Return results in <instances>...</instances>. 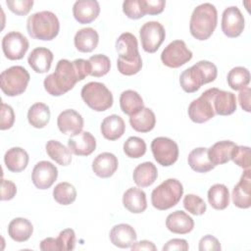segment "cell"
Masks as SVG:
<instances>
[{"label":"cell","instance_id":"cell-1","mask_svg":"<svg viewBox=\"0 0 251 251\" xmlns=\"http://www.w3.org/2000/svg\"><path fill=\"white\" fill-rule=\"evenodd\" d=\"M90 75V65L88 60L75 59L70 62L61 59L55 72L47 75L43 81L45 90L52 96H61L70 91L77 81L83 80Z\"/></svg>","mask_w":251,"mask_h":251},{"label":"cell","instance_id":"cell-2","mask_svg":"<svg viewBox=\"0 0 251 251\" xmlns=\"http://www.w3.org/2000/svg\"><path fill=\"white\" fill-rule=\"evenodd\" d=\"M116 50L119 55L118 71L125 75H133L142 68V60L138 52L136 37L130 32L122 33L116 41Z\"/></svg>","mask_w":251,"mask_h":251},{"label":"cell","instance_id":"cell-3","mask_svg":"<svg viewBox=\"0 0 251 251\" xmlns=\"http://www.w3.org/2000/svg\"><path fill=\"white\" fill-rule=\"evenodd\" d=\"M217 75L218 70L216 65L212 62L202 60L180 74L179 83L183 91L193 93L203 84L214 81Z\"/></svg>","mask_w":251,"mask_h":251},{"label":"cell","instance_id":"cell-4","mask_svg":"<svg viewBox=\"0 0 251 251\" xmlns=\"http://www.w3.org/2000/svg\"><path fill=\"white\" fill-rule=\"evenodd\" d=\"M217 24L218 12L216 7L211 3H203L192 12L189 30L195 39L206 40L213 34Z\"/></svg>","mask_w":251,"mask_h":251},{"label":"cell","instance_id":"cell-5","mask_svg":"<svg viewBox=\"0 0 251 251\" xmlns=\"http://www.w3.org/2000/svg\"><path fill=\"white\" fill-rule=\"evenodd\" d=\"M26 29L31 38L49 41L58 35L60 23L54 13L41 11L27 18Z\"/></svg>","mask_w":251,"mask_h":251},{"label":"cell","instance_id":"cell-6","mask_svg":"<svg viewBox=\"0 0 251 251\" xmlns=\"http://www.w3.org/2000/svg\"><path fill=\"white\" fill-rule=\"evenodd\" d=\"M183 194L181 182L176 178H168L158 185L151 193V202L154 208L165 211L176 206Z\"/></svg>","mask_w":251,"mask_h":251},{"label":"cell","instance_id":"cell-7","mask_svg":"<svg viewBox=\"0 0 251 251\" xmlns=\"http://www.w3.org/2000/svg\"><path fill=\"white\" fill-rule=\"evenodd\" d=\"M80 95L84 103L96 112L108 110L113 105V94L104 83L91 81L83 85Z\"/></svg>","mask_w":251,"mask_h":251},{"label":"cell","instance_id":"cell-8","mask_svg":"<svg viewBox=\"0 0 251 251\" xmlns=\"http://www.w3.org/2000/svg\"><path fill=\"white\" fill-rule=\"evenodd\" d=\"M30 75L22 66H13L0 75V87L10 97L23 94L28 84Z\"/></svg>","mask_w":251,"mask_h":251},{"label":"cell","instance_id":"cell-9","mask_svg":"<svg viewBox=\"0 0 251 251\" xmlns=\"http://www.w3.org/2000/svg\"><path fill=\"white\" fill-rule=\"evenodd\" d=\"M151 150L156 162L164 167L172 166L178 158V146L169 137L154 138L151 142Z\"/></svg>","mask_w":251,"mask_h":251},{"label":"cell","instance_id":"cell-10","mask_svg":"<svg viewBox=\"0 0 251 251\" xmlns=\"http://www.w3.org/2000/svg\"><path fill=\"white\" fill-rule=\"evenodd\" d=\"M141 46L147 53H155L166 37L164 26L159 22H147L139 30Z\"/></svg>","mask_w":251,"mask_h":251},{"label":"cell","instance_id":"cell-11","mask_svg":"<svg viewBox=\"0 0 251 251\" xmlns=\"http://www.w3.org/2000/svg\"><path fill=\"white\" fill-rule=\"evenodd\" d=\"M192 59V52L182 40L171 42L161 54L162 63L169 68H179Z\"/></svg>","mask_w":251,"mask_h":251},{"label":"cell","instance_id":"cell-12","mask_svg":"<svg viewBox=\"0 0 251 251\" xmlns=\"http://www.w3.org/2000/svg\"><path fill=\"white\" fill-rule=\"evenodd\" d=\"M29 43L27 38L18 31L8 32L2 39V50L9 60H21L25 55Z\"/></svg>","mask_w":251,"mask_h":251},{"label":"cell","instance_id":"cell-13","mask_svg":"<svg viewBox=\"0 0 251 251\" xmlns=\"http://www.w3.org/2000/svg\"><path fill=\"white\" fill-rule=\"evenodd\" d=\"M187 112L190 120L196 124H203L214 118L216 114L213 108L209 89L205 90L200 97L189 104Z\"/></svg>","mask_w":251,"mask_h":251},{"label":"cell","instance_id":"cell-14","mask_svg":"<svg viewBox=\"0 0 251 251\" xmlns=\"http://www.w3.org/2000/svg\"><path fill=\"white\" fill-rule=\"evenodd\" d=\"M221 25L226 36L235 38L239 36L244 29V17L236 6L227 7L223 12Z\"/></svg>","mask_w":251,"mask_h":251},{"label":"cell","instance_id":"cell-15","mask_svg":"<svg viewBox=\"0 0 251 251\" xmlns=\"http://www.w3.org/2000/svg\"><path fill=\"white\" fill-rule=\"evenodd\" d=\"M58 177V169L48 161L38 162L31 174V179L34 186L38 189H48L53 185Z\"/></svg>","mask_w":251,"mask_h":251},{"label":"cell","instance_id":"cell-16","mask_svg":"<svg viewBox=\"0 0 251 251\" xmlns=\"http://www.w3.org/2000/svg\"><path fill=\"white\" fill-rule=\"evenodd\" d=\"M213 108L216 115L228 116L235 112L237 107L236 97L232 92L213 87L209 88Z\"/></svg>","mask_w":251,"mask_h":251},{"label":"cell","instance_id":"cell-17","mask_svg":"<svg viewBox=\"0 0 251 251\" xmlns=\"http://www.w3.org/2000/svg\"><path fill=\"white\" fill-rule=\"evenodd\" d=\"M83 118L81 115L73 109H67L60 113L57 118V126L59 130L70 136H75L82 131Z\"/></svg>","mask_w":251,"mask_h":251},{"label":"cell","instance_id":"cell-18","mask_svg":"<svg viewBox=\"0 0 251 251\" xmlns=\"http://www.w3.org/2000/svg\"><path fill=\"white\" fill-rule=\"evenodd\" d=\"M232 202L240 209H248L251 206V171L246 169L239 181L232 189Z\"/></svg>","mask_w":251,"mask_h":251},{"label":"cell","instance_id":"cell-19","mask_svg":"<svg viewBox=\"0 0 251 251\" xmlns=\"http://www.w3.org/2000/svg\"><path fill=\"white\" fill-rule=\"evenodd\" d=\"M100 13V6L96 0H78L73 6V15L79 24H90Z\"/></svg>","mask_w":251,"mask_h":251},{"label":"cell","instance_id":"cell-20","mask_svg":"<svg viewBox=\"0 0 251 251\" xmlns=\"http://www.w3.org/2000/svg\"><path fill=\"white\" fill-rule=\"evenodd\" d=\"M68 148L76 156H88L96 148V140L89 131H81L69 138Z\"/></svg>","mask_w":251,"mask_h":251},{"label":"cell","instance_id":"cell-21","mask_svg":"<svg viewBox=\"0 0 251 251\" xmlns=\"http://www.w3.org/2000/svg\"><path fill=\"white\" fill-rule=\"evenodd\" d=\"M137 235L134 228L127 224H119L110 231L111 242L119 248H129L136 241Z\"/></svg>","mask_w":251,"mask_h":251},{"label":"cell","instance_id":"cell-22","mask_svg":"<svg viewBox=\"0 0 251 251\" xmlns=\"http://www.w3.org/2000/svg\"><path fill=\"white\" fill-rule=\"evenodd\" d=\"M166 226L173 233L186 234L193 229L194 221L185 212L177 210L167 217Z\"/></svg>","mask_w":251,"mask_h":251},{"label":"cell","instance_id":"cell-23","mask_svg":"<svg viewBox=\"0 0 251 251\" xmlns=\"http://www.w3.org/2000/svg\"><path fill=\"white\" fill-rule=\"evenodd\" d=\"M118 165V158L113 153L103 152L93 160L92 171L97 176L107 178L115 174Z\"/></svg>","mask_w":251,"mask_h":251},{"label":"cell","instance_id":"cell-24","mask_svg":"<svg viewBox=\"0 0 251 251\" xmlns=\"http://www.w3.org/2000/svg\"><path fill=\"white\" fill-rule=\"evenodd\" d=\"M53 57V53L48 48L37 47L28 55L27 63L35 73L44 74L50 70Z\"/></svg>","mask_w":251,"mask_h":251},{"label":"cell","instance_id":"cell-25","mask_svg":"<svg viewBox=\"0 0 251 251\" xmlns=\"http://www.w3.org/2000/svg\"><path fill=\"white\" fill-rule=\"evenodd\" d=\"M123 204L130 213H143L147 208L146 194L140 188L130 187L123 195Z\"/></svg>","mask_w":251,"mask_h":251},{"label":"cell","instance_id":"cell-26","mask_svg":"<svg viewBox=\"0 0 251 251\" xmlns=\"http://www.w3.org/2000/svg\"><path fill=\"white\" fill-rule=\"evenodd\" d=\"M236 144L230 140H223L216 142L208 149V157L211 163L216 167L227 163Z\"/></svg>","mask_w":251,"mask_h":251},{"label":"cell","instance_id":"cell-27","mask_svg":"<svg viewBox=\"0 0 251 251\" xmlns=\"http://www.w3.org/2000/svg\"><path fill=\"white\" fill-rule=\"evenodd\" d=\"M75 48L82 53L92 52L98 45L99 35L92 27H84L76 31L74 38Z\"/></svg>","mask_w":251,"mask_h":251},{"label":"cell","instance_id":"cell-28","mask_svg":"<svg viewBox=\"0 0 251 251\" xmlns=\"http://www.w3.org/2000/svg\"><path fill=\"white\" fill-rule=\"evenodd\" d=\"M100 129L104 138L113 141L123 136L126 130V125L123 118L118 115H111L102 121Z\"/></svg>","mask_w":251,"mask_h":251},{"label":"cell","instance_id":"cell-29","mask_svg":"<svg viewBox=\"0 0 251 251\" xmlns=\"http://www.w3.org/2000/svg\"><path fill=\"white\" fill-rule=\"evenodd\" d=\"M28 154L21 147H13L9 149L4 156L6 168L12 173L23 172L28 164Z\"/></svg>","mask_w":251,"mask_h":251},{"label":"cell","instance_id":"cell-30","mask_svg":"<svg viewBox=\"0 0 251 251\" xmlns=\"http://www.w3.org/2000/svg\"><path fill=\"white\" fill-rule=\"evenodd\" d=\"M158 176L156 166L151 162L139 164L132 174V178L135 184L139 187H147L152 185Z\"/></svg>","mask_w":251,"mask_h":251},{"label":"cell","instance_id":"cell-31","mask_svg":"<svg viewBox=\"0 0 251 251\" xmlns=\"http://www.w3.org/2000/svg\"><path fill=\"white\" fill-rule=\"evenodd\" d=\"M33 232L32 224L25 218H16L8 226L9 236L17 242H25L29 239Z\"/></svg>","mask_w":251,"mask_h":251},{"label":"cell","instance_id":"cell-32","mask_svg":"<svg viewBox=\"0 0 251 251\" xmlns=\"http://www.w3.org/2000/svg\"><path fill=\"white\" fill-rule=\"evenodd\" d=\"M129 124L138 132H148L154 128L156 117L151 109L143 107L138 113L129 117Z\"/></svg>","mask_w":251,"mask_h":251},{"label":"cell","instance_id":"cell-33","mask_svg":"<svg viewBox=\"0 0 251 251\" xmlns=\"http://www.w3.org/2000/svg\"><path fill=\"white\" fill-rule=\"evenodd\" d=\"M187 161L190 168L196 173H208L215 168V166L209 160L208 149L205 147L193 149L188 154Z\"/></svg>","mask_w":251,"mask_h":251},{"label":"cell","instance_id":"cell-34","mask_svg":"<svg viewBox=\"0 0 251 251\" xmlns=\"http://www.w3.org/2000/svg\"><path fill=\"white\" fill-rule=\"evenodd\" d=\"M120 107L123 113L130 117L138 113L144 107L143 99L136 91L127 89L122 92L120 96Z\"/></svg>","mask_w":251,"mask_h":251},{"label":"cell","instance_id":"cell-35","mask_svg":"<svg viewBox=\"0 0 251 251\" xmlns=\"http://www.w3.org/2000/svg\"><path fill=\"white\" fill-rule=\"evenodd\" d=\"M209 204L216 210H224L229 204L228 188L223 183H216L208 190Z\"/></svg>","mask_w":251,"mask_h":251},{"label":"cell","instance_id":"cell-36","mask_svg":"<svg viewBox=\"0 0 251 251\" xmlns=\"http://www.w3.org/2000/svg\"><path fill=\"white\" fill-rule=\"evenodd\" d=\"M47 155L61 166H69L72 162L71 150L57 140H49L46 143Z\"/></svg>","mask_w":251,"mask_h":251},{"label":"cell","instance_id":"cell-37","mask_svg":"<svg viewBox=\"0 0 251 251\" xmlns=\"http://www.w3.org/2000/svg\"><path fill=\"white\" fill-rule=\"evenodd\" d=\"M27 121L35 128H43L50 121L49 107L44 103L33 104L27 112Z\"/></svg>","mask_w":251,"mask_h":251},{"label":"cell","instance_id":"cell-38","mask_svg":"<svg viewBox=\"0 0 251 251\" xmlns=\"http://www.w3.org/2000/svg\"><path fill=\"white\" fill-rule=\"evenodd\" d=\"M227 84L233 90H241L250 82V73L244 67L232 68L227 74Z\"/></svg>","mask_w":251,"mask_h":251},{"label":"cell","instance_id":"cell-39","mask_svg":"<svg viewBox=\"0 0 251 251\" xmlns=\"http://www.w3.org/2000/svg\"><path fill=\"white\" fill-rule=\"evenodd\" d=\"M53 198L61 205H70L76 198L75 186L69 182H60L53 189Z\"/></svg>","mask_w":251,"mask_h":251},{"label":"cell","instance_id":"cell-40","mask_svg":"<svg viewBox=\"0 0 251 251\" xmlns=\"http://www.w3.org/2000/svg\"><path fill=\"white\" fill-rule=\"evenodd\" d=\"M90 65V75L100 77L107 75L111 68L110 59L103 54H96L88 59Z\"/></svg>","mask_w":251,"mask_h":251},{"label":"cell","instance_id":"cell-41","mask_svg":"<svg viewBox=\"0 0 251 251\" xmlns=\"http://www.w3.org/2000/svg\"><path fill=\"white\" fill-rule=\"evenodd\" d=\"M124 152L129 158L138 159L145 154L146 143L140 137L130 136L124 143Z\"/></svg>","mask_w":251,"mask_h":251},{"label":"cell","instance_id":"cell-42","mask_svg":"<svg viewBox=\"0 0 251 251\" xmlns=\"http://www.w3.org/2000/svg\"><path fill=\"white\" fill-rule=\"evenodd\" d=\"M183 207L187 212L195 216L203 215L207 209L204 200L195 194H187L184 196Z\"/></svg>","mask_w":251,"mask_h":251},{"label":"cell","instance_id":"cell-43","mask_svg":"<svg viewBox=\"0 0 251 251\" xmlns=\"http://www.w3.org/2000/svg\"><path fill=\"white\" fill-rule=\"evenodd\" d=\"M57 251L73 250L75 246V233L72 228H66L55 238Z\"/></svg>","mask_w":251,"mask_h":251},{"label":"cell","instance_id":"cell-44","mask_svg":"<svg viewBox=\"0 0 251 251\" xmlns=\"http://www.w3.org/2000/svg\"><path fill=\"white\" fill-rule=\"evenodd\" d=\"M235 165L246 170L250 167V148L248 146H238L236 145L233 148L231 158Z\"/></svg>","mask_w":251,"mask_h":251},{"label":"cell","instance_id":"cell-45","mask_svg":"<svg viewBox=\"0 0 251 251\" xmlns=\"http://www.w3.org/2000/svg\"><path fill=\"white\" fill-rule=\"evenodd\" d=\"M166 1L164 0H139L140 10L143 16L159 15L164 11Z\"/></svg>","mask_w":251,"mask_h":251},{"label":"cell","instance_id":"cell-46","mask_svg":"<svg viewBox=\"0 0 251 251\" xmlns=\"http://www.w3.org/2000/svg\"><path fill=\"white\" fill-rule=\"evenodd\" d=\"M6 5L10 11L18 16H25L33 6L32 0H7Z\"/></svg>","mask_w":251,"mask_h":251},{"label":"cell","instance_id":"cell-47","mask_svg":"<svg viewBox=\"0 0 251 251\" xmlns=\"http://www.w3.org/2000/svg\"><path fill=\"white\" fill-rule=\"evenodd\" d=\"M15 123V113L10 105L1 103V122L0 128L2 130L9 129L13 126Z\"/></svg>","mask_w":251,"mask_h":251},{"label":"cell","instance_id":"cell-48","mask_svg":"<svg viewBox=\"0 0 251 251\" xmlns=\"http://www.w3.org/2000/svg\"><path fill=\"white\" fill-rule=\"evenodd\" d=\"M123 12L126 16L132 20H138L144 17L141 13L139 0H126L123 3Z\"/></svg>","mask_w":251,"mask_h":251},{"label":"cell","instance_id":"cell-49","mask_svg":"<svg viewBox=\"0 0 251 251\" xmlns=\"http://www.w3.org/2000/svg\"><path fill=\"white\" fill-rule=\"evenodd\" d=\"M222 249L218 238L211 234L203 236L199 241L200 251H220Z\"/></svg>","mask_w":251,"mask_h":251},{"label":"cell","instance_id":"cell-50","mask_svg":"<svg viewBox=\"0 0 251 251\" xmlns=\"http://www.w3.org/2000/svg\"><path fill=\"white\" fill-rule=\"evenodd\" d=\"M16 193H17L16 184L11 180H7V179L3 178L2 181H1V196H0V199L2 201L11 200L15 197Z\"/></svg>","mask_w":251,"mask_h":251},{"label":"cell","instance_id":"cell-51","mask_svg":"<svg viewBox=\"0 0 251 251\" xmlns=\"http://www.w3.org/2000/svg\"><path fill=\"white\" fill-rule=\"evenodd\" d=\"M188 249H189V246L187 241L181 238H173L163 246V251H175V250L186 251Z\"/></svg>","mask_w":251,"mask_h":251},{"label":"cell","instance_id":"cell-52","mask_svg":"<svg viewBox=\"0 0 251 251\" xmlns=\"http://www.w3.org/2000/svg\"><path fill=\"white\" fill-rule=\"evenodd\" d=\"M250 94H251V89L250 87L246 86L243 89L240 90L238 94V101L240 104V107L245 111V112H250Z\"/></svg>","mask_w":251,"mask_h":251},{"label":"cell","instance_id":"cell-53","mask_svg":"<svg viewBox=\"0 0 251 251\" xmlns=\"http://www.w3.org/2000/svg\"><path fill=\"white\" fill-rule=\"evenodd\" d=\"M131 250H148V251H156L157 247L155 244L149 240H141L139 242H134L131 245Z\"/></svg>","mask_w":251,"mask_h":251},{"label":"cell","instance_id":"cell-54","mask_svg":"<svg viewBox=\"0 0 251 251\" xmlns=\"http://www.w3.org/2000/svg\"><path fill=\"white\" fill-rule=\"evenodd\" d=\"M40 249L43 251H57V247H56V242H55V238L53 237H47L45 239H43L40 242Z\"/></svg>","mask_w":251,"mask_h":251}]
</instances>
